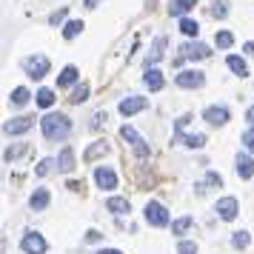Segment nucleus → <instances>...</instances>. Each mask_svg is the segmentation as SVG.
Returning a JSON list of instances; mask_svg holds the SVG:
<instances>
[{
    "mask_svg": "<svg viewBox=\"0 0 254 254\" xmlns=\"http://www.w3.org/2000/svg\"><path fill=\"white\" fill-rule=\"evenodd\" d=\"M40 128H43V137L46 140H66L71 131V123L66 115H60V112H52L40 120Z\"/></svg>",
    "mask_w": 254,
    "mask_h": 254,
    "instance_id": "nucleus-1",
    "label": "nucleus"
},
{
    "mask_svg": "<svg viewBox=\"0 0 254 254\" xmlns=\"http://www.w3.org/2000/svg\"><path fill=\"white\" fill-rule=\"evenodd\" d=\"M246 120H249V123H252V126H254V106H252V109H249V112H246Z\"/></svg>",
    "mask_w": 254,
    "mask_h": 254,
    "instance_id": "nucleus-42",
    "label": "nucleus"
},
{
    "mask_svg": "<svg viewBox=\"0 0 254 254\" xmlns=\"http://www.w3.org/2000/svg\"><path fill=\"white\" fill-rule=\"evenodd\" d=\"M149 106V100L146 97H137V94H131V97H126V100H120V106H117V112L123 117H131V115H137V112H143Z\"/></svg>",
    "mask_w": 254,
    "mask_h": 254,
    "instance_id": "nucleus-8",
    "label": "nucleus"
},
{
    "mask_svg": "<svg viewBox=\"0 0 254 254\" xmlns=\"http://www.w3.org/2000/svg\"><path fill=\"white\" fill-rule=\"evenodd\" d=\"M69 189L71 191H83V180L77 183V180H69Z\"/></svg>",
    "mask_w": 254,
    "mask_h": 254,
    "instance_id": "nucleus-40",
    "label": "nucleus"
},
{
    "mask_svg": "<svg viewBox=\"0 0 254 254\" xmlns=\"http://www.w3.org/2000/svg\"><path fill=\"white\" fill-rule=\"evenodd\" d=\"M214 43H217V49H231L234 46V35H231V32H217Z\"/></svg>",
    "mask_w": 254,
    "mask_h": 254,
    "instance_id": "nucleus-33",
    "label": "nucleus"
},
{
    "mask_svg": "<svg viewBox=\"0 0 254 254\" xmlns=\"http://www.w3.org/2000/svg\"><path fill=\"white\" fill-rule=\"evenodd\" d=\"M246 52H249V55H254V40H249V43H246Z\"/></svg>",
    "mask_w": 254,
    "mask_h": 254,
    "instance_id": "nucleus-44",
    "label": "nucleus"
},
{
    "mask_svg": "<svg viewBox=\"0 0 254 254\" xmlns=\"http://www.w3.org/2000/svg\"><path fill=\"white\" fill-rule=\"evenodd\" d=\"M106 151H109V146H106V143H94V146H89V149H86L83 160H86V163H94L97 157H103Z\"/></svg>",
    "mask_w": 254,
    "mask_h": 254,
    "instance_id": "nucleus-22",
    "label": "nucleus"
},
{
    "mask_svg": "<svg viewBox=\"0 0 254 254\" xmlns=\"http://www.w3.org/2000/svg\"><path fill=\"white\" fill-rule=\"evenodd\" d=\"M94 183L100 189H106V191H112V189H117V174L109 166H97L94 169Z\"/></svg>",
    "mask_w": 254,
    "mask_h": 254,
    "instance_id": "nucleus-10",
    "label": "nucleus"
},
{
    "mask_svg": "<svg viewBox=\"0 0 254 254\" xmlns=\"http://www.w3.org/2000/svg\"><path fill=\"white\" fill-rule=\"evenodd\" d=\"M100 237H103L100 231H89V234H86V243H97V240H100Z\"/></svg>",
    "mask_w": 254,
    "mask_h": 254,
    "instance_id": "nucleus-39",
    "label": "nucleus"
},
{
    "mask_svg": "<svg viewBox=\"0 0 254 254\" xmlns=\"http://www.w3.org/2000/svg\"><path fill=\"white\" fill-rule=\"evenodd\" d=\"M203 120L211 123V126H226L229 123V109L226 106H208L206 112H203Z\"/></svg>",
    "mask_w": 254,
    "mask_h": 254,
    "instance_id": "nucleus-11",
    "label": "nucleus"
},
{
    "mask_svg": "<svg viewBox=\"0 0 254 254\" xmlns=\"http://www.w3.org/2000/svg\"><path fill=\"white\" fill-rule=\"evenodd\" d=\"M20 249L26 254H46V240H43V234H37V231H26L23 240H20Z\"/></svg>",
    "mask_w": 254,
    "mask_h": 254,
    "instance_id": "nucleus-5",
    "label": "nucleus"
},
{
    "mask_svg": "<svg viewBox=\"0 0 254 254\" xmlns=\"http://www.w3.org/2000/svg\"><path fill=\"white\" fill-rule=\"evenodd\" d=\"M206 83V74L203 71H197V69H186L177 74V86L180 89H200Z\"/></svg>",
    "mask_w": 254,
    "mask_h": 254,
    "instance_id": "nucleus-7",
    "label": "nucleus"
},
{
    "mask_svg": "<svg viewBox=\"0 0 254 254\" xmlns=\"http://www.w3.org/2000/svg\"><path fill=\"white\" fill-rule=\"evenodd\" d=\"M226 63H229V69L234 71L237 77H246V74H249V66H246V60L237 58V55H229V60H226Z\"/></svg>",
    "mask_w": 254,
    "mask_h": 254,
    "instance_id": "nucleus-21",
    "label": "nucleus"
},
{
    "mask_svg": "<svg viewBox=\"0 0 254 254\" xmlns=\"http://www.w3.org/2000/svg\"><path fill=\"white\" fill-rule=\"evenodd\" d=\"M97 254H123V252H117V249H100Z\"/></svg>",
    "mask_w": 254,
    "mask_h": 254,
    "instance_id": "nucleus-43",
    "label": "nucleus"
},
{
    "mask_svg": "<svg viewBox=\"0 0 254 254\" xmlns=\"http://www.w3.org/2000/svg\"><path fill=\"white\" fill-rule=\"evenodd\" d=\"M77 77H80V71H77V66H66V69L60 71L58 86H60V89H66V86H71V83H77Z\"/></svg>",
    "mask_w": 254,
    "mask_h": 254,
    "instance_id": "nucleus-18",
    "label": "nucleus"
},
{
    "mask_svg": "<svg viewBox=\"0 0 254 254\" xmlns=\"http://www.w3.org/2000/svg\"><path fill=\"white\" fill-rule=\"evenodd\" d=\"M191 226H194V217H189V214H186V217H180V220H174V223H172V234H186Z\"/></svg>",
    "mask_w": 254,
    "mask_h": 254,
    "instance_id": "nucleus-24",
    "label": "nucleus"
},
{
    "mask_svg": "<svg viewBox=\"0 0 254 254\" xmlns=\"http://www.w3.org/2000/svg\"><path fill=\"white\" fill-rule=\"evenodd\" d=\"M214 211H217L220 220H234L237 217V211H240V203H237V197H220L217 206H214Z\"/></svg>",
    "mask_w": 254,
    "mask_h": 254,
    "instance_id": "nucleus-6",
    "label": "nucleus"
},
{
    "mask_svg": "<svg viewBox=\"0 0 254 254\" xmlns=\"http://www.w3.org/2000/svg\"><path fill=\"white\" fill-rule=\"evenodd\" d=\"M226 14H229V3H214V6H211V17L223 20Z\"/></svg>",
    "mask_w": 254,
    "mask_h": 254,
    "instance_id": "nucleus-35",
    "label": "nucleus"
},
{
    "mask_svg": "<svg viewBox=\"0 0 254 254\" xmlns=\"http://www.w3.org/2000/svg\"><path fill=\"white\" fill-rule=\"evenodd\" d=\"M52 169H55V160L46 157V160H40V166H37L35 172H37V177H46V174H52Z\"/></svg>",
    "mask_w": 254,
    "mask_h": 254,
    "instance_id": "nucleus-34",
    "label": "nucleus"
},
{
    "mask_svg": "<svg viewBox=\"0 0 254 254\" xmlns=\"http://www.w3.org/2000/svg\"><path fill=\"white\" fill-rule=\"evenodd\" d=\"M180 32H183L186 37H197L200 35V26H197V20H191V17H183V20H180Z\"/></svg>",
    "mask_w": 254,
    "mask_h": 254,
    "instance_id": "nucleus-25",
    "label": "nucleus"
},
{
    "mask_svg": "<svg viewBox=\"0 0 254 254\" xmlns=\"http://www.w3.org/2000/svg\"><path fill=\"white\" fill-rule=\"evenodd\" d=\"M49 200H52L49 189H35V194H32V200H29V206H32V211H43V208L49 206Z\"/></svg>",
    "mask_w": 254,
    "mask_h": 254,
    "instance_id": "nucleus-17",
    "label": "nucleus"
},
{
    "mask_svg": "<svg viewBox=\"0 0 254 254\" xmlns=\"http://www.w3.org/2000/svg\"><path fill=\"white\" fill-rule=\"evenodd\" d=\"M234 166H237V174H240V180H249L254 174V163L249 154H237V160H234Z\"/></svg>",
    "mask_w": 254,
    "mask_h": 254,
    "instance_id": "nucleus-16",
    "label": "nucleus"
},
{
    "mask_svg": "<svg viewBox=\"0 0 254 254\" xmlns=\"http://www.w3.org/2000/svg\"><path fill=\"white\" fill-rule=\"evenodd\" d=\"M120 137L134 149V154H137L140 160H146V157H149V146H146V140L137 134V128H134V126H120Z\"/></svg>",
    "mask_w": 254,
    "mask_h": 254,
    "instance_id": "nucleus-3",
    "label": "nucleus"
},
{
    "mask_svg": "<svg viewBox=\"0 0 254 254\" xmlns=\"http://www.w3.org/2000/svg\"><path fill=\"white\" fill-rule=\"evenodd\" d=\"M26 151H29V146H26V143H20V146L6 149V154H3V157H6V163H12V160H17V157H23Z\"/></svg>",
    "mask_w": 254,
    "mask_h": 254,
    "instance_id": "nucleus-30",
    "label": "nucleus"
},
{
    "mask_svg": "<svg viewBox=\"0 0 254 254\" xmlns=\"http://www.w3.org/2000/svg\"><path fill=\"white\" fill-rule=\"evenodd\" d=\"M208 55H211V52H208L206 43H183V46H180V58L174 60V63L180 66L183 60H206Z\"/></svg>",
    "mask_w": 254,
    "mask_h": 254,
    "instance_id": "nucleus-4",
    "label": "nucleus"
},
{
    "mask_svg": "<svg viewBox=\"0 0 254 254\" xmlns=\"http://www.w3.org/2000/svg\"><path fill=\"white\" fill-rule=\"evenodd\" d=\"M66 12H69V9H66V6H63V9H58V12H55V14H52V17H49V23H52V26H58L60 20H63V17H66Z\"/></svg>",
    "mask_w": 254,
    "mask_h": 254,
    "instance_id": "nucleus-38",
    "label": "nucleus"
},
{
    "mask_svg": "<svg viewBox=\"0 0 254 254\" xmlns=\"http://www.w3.org/2000/svg\"><path fill=\"white\" fill-rule=\"evenodd\" d=\"M106 208H109V211H115V214H128V200L126 197H109V200H106Z\"/></svg>",
    "mask_w": 254,
    "mask_h": 254,
    "instance_id": "nucleus-20",
    "label": "nucleus"
},
{
    "mask_svg": "<svg viewBox=\"0 0 254 254\" xmlns=\"http://www.w3.org/2000/svg\"><path fill=\"white\" fill-rule=\"evenodd\" d=\"M249 243H252L249 231H234V237H231V246L234 249H249Z\"/></svg>",
    "mask_w": 254,
    "mask_h": 254,
    "instance_id": "nucleus-31",
    "label": "nucleus"
},
{
    "mask_svg": "<svg viewBox=\"0 0 254 254\" xmlns=\"http://www.w3.org/2000/svg\"><path fill=\"white\" fill-rule=\"evenodd\" d=\"M80 32H83V20H69L66 29H63V37H66V40H74Z\"/></svg>",
    "mask_w": 254,
    "mask_h": 254,
    "instance_id": "nucleus-27",
    "label": "nucleus"
},
{
    "mask_svg": "<svg viewBox=\"0 0 254 254\" xmlns=\"http://www.w3.org/2000/svg\"><path fill=\"white\" fill-rule=\"evenodd\" d=\"M206 186H214V189H220V186H223V177H220L217 172H208V174H206V183L197 186V194H206Z\"/></svg>",
    "mask_w": 254,
    "mask_h": 254,
    "instance_id": "nucleus-23",
    "label": "nucleus"
},
{
    "mask_svg": "<svg viewBox=\"0 0 254 254\" xmlns=\"http://www.w3.org/2000/svg\"><path fill=\"white\" fill-rule=\"evenodd\" d=\"M166 37H157L154 40V46H151V52H149V58H146V69H154V63H160L163 60V52H166Z\"/></svg>",
    "mask_w": 254,
    "mask_h": 254,
    "instance_id": "nucleus-14",
    "label": "nucleus"
},
{
    "mask_svg": "<svg viewBox=\"0 0 254 254\" xmlns=\"http://www.w3.org/2000/svg\"><path fill=\"white\" fill-rule=\"evenodd\" d=\"M143 83H146V89H149V92H160L163 86H166V77H163V71H157V69H146Z\"/></svg>",
    "mask_w": 254,
    "mask_h": 254,
    "instance_id": "nucleus-13",
    "label": "nucleus"
},
{
    "mask_svg": "<svg viewBox=\"0 0 254 254\" xmlns=\"http://www.w3.org/2000/svg\"><path fill=\"white\" fill-rule=\"evenodd\" d=\"M97 3H100V0H83V6H86V9H94Z\"/></svg>",
    "mask_w": 254,
    "mask_h": 254,
    "instance_id": "nucleus-41",
    "label": "nucleus"
},
{
    "mask_svg": "<svg viewBox=\"0 0 254 254\" xmlns=\"http://www.w3.org/2000/svg\"><path fill=\"white\" fill-rule=\"evenodd\" d=\"M26 71H29V77H35V80L46 77V74H49V58H43V55L29 58V60H26Z\"/></svg>",
    "mask_w": 254,
    "mask_h": 254,
    "instance_id": "nucleus-9",
    "label": "nucleus"
},
{
    "mask_svg": "<svg viewBox=\"0 0 254 254\" xmlns=\"http://www.w3.org/2000/svg\"><path fill=\"white\" fill-rule=\"evenodd\" d=\"M243 143H246V149L249 151H254V126L243 131Z\"/></svg>",
    "mask_w": 254,
    "mask_h": 254,
    "instance_id": "nucleus-36",
    "label": "nucleus"
},
{
    "mask_svg": "<svg viewBox=\"0 0 254 254\" xmlns=\"http://www.w3.org/2000/svg\"><path fill=\"white\" fill-rule=\"evenodd\" d=\"M29 97H32V94H29V89L17 86V89L12 92V103H14V106H26V103H29Z\"/></svg>",
    "mask_w": 254,
    "mask_h": 254,
    "instance_id": "nucleus-32",
    "label": "nucleus"
},
{
    "mask_svg": "<svg viewBox=\"0 0 254 254\" xmlns=\"http://www.w3.org/2000/svg\"><path fill=\"white\" fill-rule=\"evenodd\" d=\"M58 169H60V172H66V174H69L71 169H74V151H71V146H66V149L60 151V157H58Z\"/></svg>",
    "mask_w": 254,
    "mask_h": 254,
    "instance_id": "nucleus-19",
    "label": "nucleus"
},
{
    "mask_svg": "<svg viewBox=\"0 0 254 254\" xmlns=\"http://www.w3.org/2000/svg\"><path fill=\"white\" fill-rule=\"evenodd\" d=\"M32 126H35V117H14V120H9L3 126V131L6 134H26Z\"/></svg>",
    "mask_w": 254,
    "mask_h": 254,
    "instance_id": "nucleus-12",
    "label": "nucleus"
},
{
    "mask_svg": "<svg viewBox=\"0 0 254 254\" xmlns=\"http://www.w3.org/2000/svg\"><path fill=\"white\" fill-rule=\"evenodd\" d=\"M35 97H37V106H43V109L55 106V92H52V89H40Z\"/></svg>",
    "mask_w": 254,
    "mask_h": 254,
    "instance_id": "nucleus-28",
    "label": "nucleus"
},
{
    "mask_svg": "<svg viewBox=\"0 0 254 254\" xmlns=\"http://www.w3.org/2000/svg\"><path fill=\"white\" fill-rule=\"evenodd\" d=\"M83 100H89V83H80L69 97V103H83Z\"/></svg>",
    "mask_w": 254,
    "mask_h": 254,
    "instance_id": "nucleus-29",
    "label": "nucleus"
},
{
    "mask_svg": "<svg viewBox=\"0 0 254 254\" xmlns=\"http://www.w3.org/2000/svg\"><path fill=\"white\" fill-rule=\"evenodd\" d=\"M177 254H197V246L189 243V240H183L180 246H177Z\"/></svg>",
    "mask_w": 254,
    "mask_h": 254,
    "instance_id": "nucleus-37",
    "label": "nucleus"
},
{
    "mask_svg": "<svg viewBox=\"0 0 254 254\" xmlns=\"http://www.w3.org/2000/svg\"><path fill=\"white\" fill-rule=\"evenodd\" d=\"M143 217H146V223L154 226V229H166V226H169V211H166V206L157 203V200H149V203H146Z\"/></svg>",
    "mask_w": 254,
    "mask_h": 254,
    "instance_id": "nucleus-2",
    "label": "nucleus"
},
{
    "mask_svg": "<svg viewBox=\"0 0 254 254\" xmlns=\"http://www.w3.org/2000/svg\"><path fill=\"white\" fill-rule=\"evenodd\" d=\"M177 143H183L189 149H203L206 146V134H189V137H180Z\"/></svg>",
    "mask_w": 254,
    "mask_h": 254,
    "instance_id": "nucleus-26",
    "label": "nucleus"
},
{
    "mask_svg": "<svg viewBox=\"0 0 254 254\" xmlns=\"http://www.w3.org/2000/svg\"><path fill=\"white\" fill-rule=\"evenodd\" d=\"M194 6H197V0H172V3H169V14L183 20V14H186V12H191Z\"/></svg>",
    "mask_w": 254,
    "mask_h": 254,
    "instance_id": "nucleus-15",
    "label": "nucleus"
}]
</instances>
